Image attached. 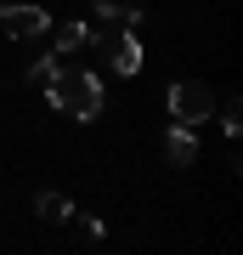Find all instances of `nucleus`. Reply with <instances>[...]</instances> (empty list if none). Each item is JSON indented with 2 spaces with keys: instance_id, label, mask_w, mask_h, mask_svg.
Here are the masks:
<instances>
[{
  "instance_id": "f257e3e1",
  "label": "nucleus",
  "mask_w": 243,
  "mask_h": 255,
  "mask_svg": "<svg viewBox=\"0 0 243 255\" xmlns=\"http://www.w3.org/2000/svg\"><path fill=\"white\" fill-rule=\"evenodd\" d=\"M45 97H51L57 114L80 119V125H90V119H102V108H108V91H102V74L90 68H57V80L45 85Z\"/></svg>"
},
{
  "instance_id": "f03ea898",
  "label": "nucleus",
  "mask_w": 243,
  "mask_h": 255,
  "mask_svg": "<svg viewBox=\"0 0 243 255\" xmlns=\"http://www.w3.org/2000/svg\"><path fill=\"white\" fill-rule=\"evenodd\" d=\"M164 102H170V119H181V125H204V119L215 114V97H209L204 80H175Z\"/></svg>"
},
{
  "instance_id": "7ed1b4c3",
  "label": "nucleus",
  "mask_w": 243,
  "mask_h": 255,
  "mask_svg": "<svg viewBox=\"0 0 243 255\" xmlns=\"http://www.w3.org/2000/svg\"><path fill=\"white\" fill-rule=\"evenodd\" d=\"M90 46L108 51V68L119 80H130V74L142 68V40H136V28H125V34H90Z\"/></svg>"
},
{
  "instance_id": "20e7f679",
  "label": "nucleus",
  "mask_w": 243,
  "mask_h": 255,
  "mask_svg": "<svg viewBox=\"0 0 243 255\" xmlns=\"http://www.w3.org/2000/svg\"><path fill=\"white\" fill-rule=\"evenodd\" d=\"M0 34L6 40H40V34H51V11L45 6H6L0 11Z\"/></svg>"
},
{
  "instance_id": "39448f33",
  "label": "nucleus",
  "mask_w": 243,
  "mask_h": 255,
  "mask_svg": "<svg viewBox=\"0 0 243 255\" xmlns=\"http://www.w3.org/2000/svg\"><path fill=\"white\" fill-rule=\"evenodd\" d=\"M164 159H170L175 170H192V164H198V136H192V125H181V119L164 125Z\"/></svg>"
},
{
  "instance_id": "423d86ee",
  "label": "nucleus",
  "mask_w": 243,
  "mask_h": 255,
  "mask_svg": "<svg viewBox=\"0 0 243 255\" xmlns=\"http://www.w3.org/2000/svg\"><path fill=\"white\" fill-rule=\"evenodd\" d=\"M34 216L45 221V227H57V221H68V216H74V204L63 199V193H51V187H45V193H34Z\"/></svg>"
},
{
  "instance_id": "0eeeda50",
  "label": "nucleus",
  "mask_w": 243,
  "mask_h": 255,
  "mask_svg": "<svg viewBox=\"0 0 243 255\" xmlns=\"http://www.w3.org/2000/svg\"><path fill=\"white\" fill-rule=\"evenodd\" d=\"M51 40H57V57H74V51L90 46V23H63Z\"/></svg>"
},
{
  "instance_id": "6e6552de",
  "label": "nucleus",
  "mask_w": 243,
  "mask_h": 255,
  "mask_svg": "<svg viewBox=\"0 0 243 255\" xmlns=\"http://www.w3.org/2000/svg\"><path fill=\"white\" fill-rule=\"evenodd\" d=\"M57 68H63V57H57V51H45V57H34V63H28V85H40V91H45V85L57 80Z\"/></svg>"
},
{
  "instance_id": "1a4fd4ad",
  "label": "nucleus",
  "mask_w": 243,
  "mask_h": 255,
  "mask_svg": "<svg viewBox=\"0 0 243 255\" xmlns=\"http://www.w3.org/2000/svg\"><path fill=\"white\" fill-rule=\"evenodd\" d=\"M221 130H226V136H238V130H243V108H238V102H226V108H221Z\"/></svg>"
},
{
  "instance_id": "9d476101",
  "label": "nucleus",
  "mask_w": 243,
  "mask_h": 255,
  "mask_svg": "<svg viewBox=\"0 0 243 255\" xmlns=\"http://www.w3.org/2000/svg\"><path fill=\"white\" fill-rule=\"evenodd\" d=\"M90 17H96V23H119L125 11H119V0H96V6H90Z\"/></svg>"
},
{
  "instance_id": "9b49d317",
  "label": "nucleus",
  "mask_w": 243,
  "mask_h": 255,
  "mask_svg": "<svg viewBox=\"0 0 243 255\" xmlns=\"http://www.w3.org/2000/svg\"><path fill=\"white\" fill-rule=\"evenodd\" d=\"M80 227H85V238H108V227H102V216H80Z\"/></svg>"
}]
</instances>
